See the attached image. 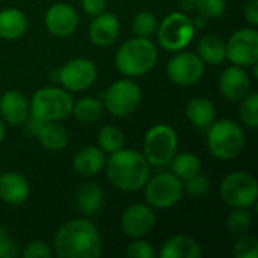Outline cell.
Wrapping results in <instances>:
<instances>
[{"label":"cell","instance_id":"cell-1","mask_svg":"<svg viewBox=\"0 0 258 258\" xmlns=\"http://www.w3.org/2000/svg\"><path fill=\"white\" fill-rule=\"evenodd\" d=\"M53 249L59 258H98L103 252V242L98 228L89 219L77 218L57 230Z\"/></svg>","mask_w":258,"mask_h":258},{"label":"cell","instance_id":"cell-2","mask_svg":"<svg viewBox=\"0 0 258 258\" xmlns=\"http://www.w3.org/2000/svg\"><path fill=\"white\" fill-rule=\"evenodd\" d=\"M106 175L113 187L122 192H138L144 189L151 177V165L145 156L136 150H119L106 159Z\"/></svg>","mask_w":258,"mask_h":258},{"label":"cell","instance_id":"cell-3","mask_svg":"<svg viewBox=\"0 0 258 258\" xmlns=\"http://www.w3.org/2000/svg\"><path fill=\"white\" fill-rule=\"evenodd\" d=\"M159 60V50L150 38L135 36L125 41L116 51L118 71L130 79L148 74Z\"/></svg>","mask_w":258,"mask_h":258},{"label":"cell","instance_id":"cell-4","mask_svg":"<svg viewBox=\"0 0 258 258\" xmlns=\"http://www.w3.org/2000/svg\"><path fill=\"white\" fill-rule=\"evenodd\" d=\"M74 100L67 89L47 86L36 91L29 103L30 116L38 122L63 121L71 116Z\"/></svg>","mask_w":258,"mask_h":258},{"label":"cell","instance_id":"cell-5","mask_svg":"<svg viewBox=\"0 0 258 258\" xmlns=\"http://www.w3.org/2000/svg\"><path fill=\"white\" fill-rule=\"evenodd\" d=\"M207 145L210 153L219 160H233L245 148L246 138L243 128L233 119H219L207 128Z\"/></svg>","mask_w":258,"mask_h":258},{"label":"cell","instance_id":"cell-6","mask_svg":"<svg viewBox=\"0 0 258 258\" xmlns=\"http://www.w3.org/2000/svg\"><path fill=\"white\" fill-rule=\"evenodd\" d=\"M195 26L192 18L184 12H171L157 26L156 35L159 45L171 53L184 50L195 36Z\"/></svg>","mask_w":258,"mask_h":258},{"label":"cell","instance_id":"cell-7","mask_svg":"<svg viewBox=\"0 0 258 258\" xmlns=\"http://www.w3.org/2000/svg\"><path fill=\"white\" fill-rule=\"evenodd\" d=\"M178 150V135L168 124H157L145 133L142 154L151 166H168Z\"/></svg>","mask_w":258,"mask_h":258},{"label":"cell","instance_id":"cell-8","mask_svg":"<svg viewBox=\"0 0 258 258\" xmlns=\"http://www.w3.org/2000/svg\"><path fill=\"white\" fill-rule=\"evenodd\" d=\"M219 195L233 209H251L258 198L257 178L243 171L231 172L221 181Z\"/></svg>","mask_w":258,"mask_h":258},{"label":"cell","instance_id":"cell-9","mask_svg":"<svg viewBox=\"0 0 258 258\" xmlns=\"http://www.w3.org/2000/svg\"><path fill=\"white\" fill-rule=\"evenodd\" d=\"M141 103L142 89L132 79H121L112 83L103 95L104 109L116 118L130 116L139 109Z\"/></svg>","mask_w":258,"mask_h":258},{"label":"cell","instance_id":"cell-10","mask_svg":"<svg viewBox=\"0 0 258 258\" xmlns=\"http://www.w3.org/2000/svg\"><path fill=\"white\" fill-rule=\"evenodd\" d=\"M184 194L183 181L172 172H160L148 178L144 186L145 201L150 207L165 210L181 201Z\"/></svg>","mask_w":258,"mask_h":258},{"label":"cell","instance_id":"cell-11","mask_svg":"<svg viewBox=\"0 0 258 258\" xmlns=\"http://www.w3.org/2000/svg\"><path fill=\"white\" fill-rule=\"evenodd\" d=\"M97 74V65L91 59L76 57L57 71V82L70 92H82L95 83Z\"/></svg>","mask_w":258,"mask_h":258},{"label":"cell","instance_id":"cell-12","mask_svg":"<svg viewBox=\"0 0 258 258\" xmlns=\"http://www.w3.org/2000/svg\"><path fill=\"white\" fill-rule=\"evenodd\" d=\"M227 59L233 65L252 67L258 60V32L255 27L236 30L225 42Z\"/></svg>","mask_w":258,"mask_h":258},{"label":"cell","instance_id":"cell-13","mask_svg":"<svg viewBox=\"0 0 258 258\" xmlns=\"http://www.w3.org/2000/svg\"><path fill=\"white\" fill-rule=\"evenodd\" d=\"M206 71V63L194 51H177L166 67L169 80L178 86H190L198 83Z\"/></svg>","mask_w":258,"mask_h":258},{"label":"cell","instance_id":"cell-14","mask_svg":"<svg viewBox=\"0 0 258 258\" xmlns=\"http://www.w3.org/2000/svg\"><path fill=\"white\" fill-rule=\"evenodd\" d=\"M156 225V213L148 204H132L121 216V230L132 239L148 236Z\"/></svg>","mask_w":258,"mask_h":258},{"label":"cell","instance_id":"cell-15","mask_svg":"<svg viewBox=\"0 0 258 258\" xmlns=\"http://www.w3.org/2000/svg\"><path fill=\"white\" fill-rule=\"evenodd\" d=\"M44 23L51 35L57 38H65L76 32L79 26V15L71 5L59 2L47 9Z\"/></svg>","mask_w":258,"mask_h":258},{"label":"cell","instance_id":"cell-16","mask_svg":"<svg viewBox=\"0 0 258 258\" xmlns=\"http://www.w3.org/2000/svg\"><path fill=\"white\" fill-rule=\"evenodd\" d=\"M251 76L245 67H227L219 77V91L230 101H240L251 92Z\"/></svg>","mask_w":258,"mask_h":258},{"label":"cell","instance_id":"cell-17","mask_svg":"<svg viewBox=\"0 0 258 258\" xmlns=\"http://www.w3.org/2000/svg\"><path fill=\"white\" fill-rule=\"evenodd\" d=\"M119 20L112 12H101L94 17L89 26V39L97 47H109L119 36Z\"/></svg>","mask_w":258,"mask_h":258},{"label":"cell","instance_id":"cell-18","mask_svg":"<svg viewBox=\"0 0 258 258\" xmlns=\"http://www.w3.org/2000/svg\"><path fill=\"white\" fill-rule=\"evenodd\" d=\"M30 115L29 101L17 89L5 92L0 98V118L9 125H21Z\"/></svg>","mask_w":258,"mask_h":258},{"label":"cell","instance_id":"cell-19","mask_svg":"<svg viewBox=\"0 0 258 258\" xmlns=\"http://www.w3.org/2000/svg\"><path fill=\"white\" fill-rule=\"evenodd\" d=\"M30 195L29 181L17 172H3L0 175V200L11 206H20Z\"/></svg>","mask_w":258,"mask_h":258},{"label":"cell","instance_id":"cell-20","mask_svg":"<svg viewBox=\"0 0 258 258\" xmlns=\"http://www.w3.org/2000/svg\"><path fill=\"white\" fill-rule=\"evenodd\" d=\"M104 165H106V153L95 145L82 147L73 157L74 169L85 177H92L98 174L104 168Z\"/></svg>","mask_w":258,"mask_h":258},{"label":"cell","instance_id":"cell-21","mask_svg":"<svg viewBox=\"0 0 258 258\" xmlns=\"http://www.w3.org/2000/svg\"><path fill=\"white\" fill-rule=\"evenodd\" d=\"M160 257L162 258H201L203 257V249L201 245L184 234L172 236L169 237L162 249H160Z\"/></svg>","mask_w":258,"mask_h":258},{"label":"cell","instance_id":"cell-22","mask_svg":"<svg viewBox=\"0 0 258 258\" xmlns=\"http://www.w3.org/2000/svg\"><path fill=\"white\" fill-rule=\"evenodd\" d=\"M27 17L17 8H6L0 11V38L14 41L21 38L27 30Z\"/></svg>","mask_w":258,"mask_h":258},{"label":"cell","instance_id":"cell-23","mask_svg":"<svg viewBox=\"0 0 258 258\" xmlns=\"http://www.w3.org/2000/svg\"><path fill=\"white\" fill-rule=\"evenodd\" d=\"M186 116L198 128H209L216 119V107L207 97H194L186 106Z\"/></svg>","mask_w":258,"mask_h":258},{"label":"cell","instance_id":"cell-24","mask_svg":"<svg viewBox=\"0 0 258 258\" xmlns=\"http://www.w3.org/2000/svg\"><path fill=\"white\" fill-rule=\"evenodd\" d=\"M36 138L41 145L50 151H60L68 145V132L59 121L41 122L36 130Z\"/></svg>","mask_w":258,"mask_h":258},{"label":"cell","instance_id":"cell-25","mask_svg":"<svg viewBox=\"0 0 258 258\" xmlns=\"http://www.w3.org/2000/svg\"><path fill=\"white\" fill-rule=\"evenodd\" d=\"M103 190L94 183H85L79 187L76 195V206L85 216H94L103 206Z\"/></svg>","mask_w":258,"mask_h":258},{"label":"cell","instance_id":"cell-26","mask_svg":"<svg viewBox=\"0 0 258 258\" xmlns=\"http://www.w3.org/2000/svg\"><path fill=\"white\" fill-rule=\"evenodd\" d=\"M204 63L209 65H221L227 59L225 41L216 35H206L198 42L197 53Z\"/></svg>","mask_w":258,"mask_h":258},{"label":"cell","instance_id":"cell-27","mask_svg":"<svg viewBox=\"0 0 258 258\" xmlns=\"http://www.w3.org/2000/svg\"><path fill=\"white\" fill-rule=\"evenodd\" d=\"M171 172L180 178L181 181H186L187 178L194 177L195 174L201 172V168H203V163H201V159L190 153V151H184V153H178L172 157L171 163Z\"/></svg>","mask_w":258,"mask_h":258},{"label":"cell","instance_id":"cell-28","mask_svg":"<svg viewBox=\"0 0 258 258\" xmlns=\"http://www.w3.org/2000/svg\"><path fill=\"white\" fill-rule=\"evenodd\" d=\"M104 106L94 97H83L73 104L71 115L80 122H94L103 115Z\"/></svg>","mask_w":258,"mask_h":258},{"label":"cell","instance_id":"cell-29","mask_svg":"<svg viewBox=\"0 0 258 258\" xmlns=\"http://www.w3.org/2000/svg\"><path fill=\"white\" fill-rule=\"evenodd\" d=\"M98 147L106 153L112 154L125 147V135L115 125H104L98 132Z\"/></svg>","mask_w":258,"mask_h":258},{"label":"cell","instance_id":"cell-30","mask_svg":"<svg viewBox=\"0 0 258 258\" xmlns=\"http://www.w3.org/2000/svg\"><path fill=\"white\" fill-rule=\"evenodd\" d=\"M251 227L252 215L249 213V209H234L227 218V230L234 236L249 233Z\"/></svg>","mask_w":258,"mask_h":258},{"label":"cell","instance_id":"cell-31","mask_svg":"<svg viewBox=\"0 0 258 258\" xmlns=\"http://www.w3.org/2000/svg\"><path fill=\"white\" fill-rule=\"evenodd\" d=\"M239 115L242 122L248 128H257L258 127V94L249 92L240 100Z\"/></svg>","mask_w":258,"mask_h":258},{"label":"cell","instance_id":"cell-32","mask_svg":"<svg viewBox=\"0 0 258 258\" xmlns=\"http://www.w3.org/2000/svg\"><path fill=\"white\" fill-rule=\"evenodd\" d=\"M157 26H159V21L156 15L148 11L138 12L132 24L135 36H141V38H151L153 35H156Z\"/></svg>","mask_w":258,"mask_h":258},{"label":"cell","instance_id":"cell-33","mask_svg":"<svg viewBox=\"0 0 258 258\" xmlns=\"http://www.w3.org/2000/svg\"><path fill=\"white\" fill-rule=\"evenodd\" d=\"M233 254L237 258H257L258 257V240L254 234L245 233L240 234L237 242L234 243Z\"/></svg>","mask_w":258,"mask_h":258},{"label":"cell","instance_id":"cell-34","mask_svg":"<svg viewBox=\"0 0 258 258\" xmlns=\"http://www.w3.org/2000/svg\"><path fill=\"white\" fill-rule=\"evenodd\" d=\"M195 8L206 20L221 18L227 11L225 0H195Z\"/></svg>","mask_w":258,"mask_h":258},{"label":"cell","instance_id":"cell-35","mask_svg":"<svg viewBox=\"0 0 258 258\" xmlns=\"http://www.w3.org/2000/svg\"><path fill=\"white\" fill-rule=\"evenodd\" d=\"M127 257L130 258H156L157 257V251L153 246V243L144 240V237L141 239H135L125 249Z\"/></svg>","mask_w":258,"mask_h":258},{"label":"cell","instance_id":"cell-36","mask_svg":"<svg viewBox=\"0 0 258 258\" xmlns=\"http://www.w3.org/2000/svg\"><path fill=\"white\" fill-rule=\"evenodd\" d=\"M183 189L192 197H203L210 190V180L204 174L198 172L194 177L183 181Z\"/></svg>","mask_w":258,"mask_h":258},{"label":"cell","instance_id":"cell-37","mask_svg":"<svg viewBox=\"0 0 258 258\" xmlns=\"http://www.w3.org/2000/svg\"><path fill=\"white\" fill-rule=\"evenodd\" d=\"M18 255V245L11 237L9 231L0 225V258H14Z\"/></svg>","mask_w":258,"mask_h":258},{"label":"cell","instance_id":"cell-38","mask_svg":"<svg viewBox=\"0 0 258 258\" xmlns=\"http://www.w3.org/2000/svg\"><path fill=\"white\" fill-rule=\"evenodd\" d=\"M21 255L24 258H48L53 255V251L50 249V246L45 242L35 240L24 246Z\"/></svg>","mask_w":258,"mask_h":258},{"label":"cell","instance_id":"cell-39","mask_svg":"<svg viewBox=\"0 0 258 258\" xmlns=\"http://www.w3.org/2000/svg\"><path fill=\"white\" fill-rule=\"evenodd\" d=\"M80 3H82L85 14H88L89 17H95V15L104 12L107 8L106 0H80Z\"/></svg>","mask_w":258,"mask_h":258},{"label":"cell","instance_id":"cell-40","mask_svg":"<svg viewBox=\"0 0 258 258\" xmlns=\"http://www.w3.org/2000/svg\"><path fill=\"white\" fill-rule=\"evenodd\" d=\"M245 20L249 23L251 27H257L258 26V0H251L245 11H243Z\"/></svg>","mask_w":258,"mask_h":258},{"label":"cell","instance_id":"cell-41","mask_svg":"<svg viewBox=\"0 0 258 258\" xmlns=\"http://www.w3.org/2000/svg\"><path fill=\"white\" fill-rule=\"evenodd\" d=\"M5 136H6V127H5V121L0 118V144L3 142Z\"/></svg>","mask_w":258,"mask_h":258}]
</instances>
